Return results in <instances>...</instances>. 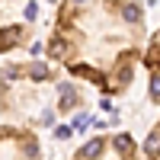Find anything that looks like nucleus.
<instances>
[{
  "label": "nucleus",
  "instance_id": "f257e3e1",
  "mask_svg": "<svg viewBox=\"0 0 160 160\" xmlns=\"http://www.w3.org/2000/svg\"><path fill=\"white\" fill-rule=\"evenodd\" d=\"M144 154H148V160H160V125L148 135V141H144Z\"/></svg>",
  "mask_w": 160,
  "mask_h": 160
},
{
  "label": "nucleus",
  "instance_id": "f03ea898",
  "mask_svg": "<svg viewBox=\"0 0 160 160\" xmlns=\"http://www.w3.org/2000/svg\"><path fill=\"white\" fill-rule=\"evenodd\" d=\"M48 55H55V58H64V55H68V42H64V38H55V42L48 45Z\"/></svg>",
  "mask_w": 160,
  "mask_h": 160
},
{
  "label": "nucleus",
  "instance_id": "7ed1b4c3",
  "mask_svg": "<svg viewBox=\"0 0 160 160\" xmlns=\"http://www.w3.org/2000/svg\"><path fill=\"white\" fill-rule=\"evenodd\" d=\"M122 16H125L128 22H141V10H138L135 3H125V7H122Z\"/></svg>",
  "mask_w": 160,
  "mask_h": 160
}]
</instances>
